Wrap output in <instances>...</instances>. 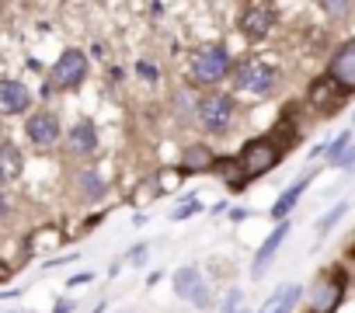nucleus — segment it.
Listing matches in <instances>:
<instances>
[{
	"instance_id": "nucleus-24",
	"label": "nucleus",
	"mask_w": 355,
	"mask_h": 313,
	"mask_svg": "<svg viewBox=\"0 0 355 313\" xmlns=\"http://www.w3.org/2000/svg\"><path fill=\"white\" fill-rule=\"evenodd\" d=\"M345 213H348V202H338V206H334V209H331V213H327L320 223H317V233H327V230H334V226H338V220H341Z\"/></svg>"
},
{
	"instance_id": "nucleus-25",
	"label": "nucleus",
	"mask_w": 355,
	"mask_h": 313,
	"mask_svg": "<svg viewBox=\"0 0 355 313\" xmlns=\"http://www.w3.org/2000/svg\"><path fill=\"white\" fill-rule=\"evenodd\" d=\"M174 101H178V111H182V115H185V111H189V115H196V105H199V101H196L185 87L178 91V98H174Z\"/></svg>"
},
{
	"instance_id": "nucleus-30",
	"label": "nucleus",
	"mask_w": 355,
	"mask_h": 313,
	"mask_svg": "<svg viewBox=\"0 0 355 313\" xmlns=\"http://www.w3.org/2000/svg\"><path fill=\"white\" fill-rule=\"evenodd\" d=\"M352 161H355V150L348 146V150H345V153L338 156V168H352Z\"/></svg>"
},
{
	"instance_id": "nucleus-29",
	"label": "nucleus",
	"mask_w": 355,
	"mask_h": 313,
	"mask_svg": "<svg viewBox=\"0 0 355 313\" xmlns=\"http://www.w3.org/2000/svg\"><path fill=\"white\" fill-rule=\"evenodd\" d=\"M136 73H143L146 80H157V66H150V63H136Z\"/></svg>"
},
{
	"instance_id": "nucleus-35",
	"label": "nucleus",
	"mask_w": 355,
	"mask_h": 313,
	"mask_svg": "<svg viewBox=\"0 0 355 313\" xmlns=\"http://www.w3.org/2000/svg\"><path fill=\"white\" fill-rule=\"evenodd\" d=\"M8 275H11V268H8L4 261H0V282H8Z\"/></svg>"
},
{
	"instance_id": "nucleus-11",
	"label": "nucleus",
	"mask_w": 355,
	"mask_h": 313,
	"mask_svg": "<svg viewBox=\"0 0 355 313\" xmlns=\"http://www.w3.org/2000/svg\"><path fill=\"white\" fill-rule=\"evenodd\" d=\"M28 105H32V91L21 80H11V77L0 80V115H18Z\"/></svg>"
},
{
	"instance_id": "nucleus-4",
	"label": "nucleus",
	"mask_w": 355,
	"mask_h": 313,
	"mask_svg": "<svg viewBox=\"0 0 355 313\" xmlns=\"http://www.w3.org/2000/svg\"><path fill=\"white\" fill-rule=\"evenodd\" d=\"M230 53L223 49V46H206V49H199L196 56H192V77H196V84H202V87H213V84H220V80H227V73H230Z\"/></svg>"
},
{
	"instance_id": "nucleus-17",
	"label": "nucleus",
	"mask_w": 355,
	"mask_h": 313,
	"mask_svg": "<svg viewBox=\"0 0 355 313\" xmlns=\"http://www.w3.org/2000/svg\"><path fill=\"white\" fill-rule=\"evenodd\" d=\"M21 178V153L11 143H0V181H18Z\"/></svg>"
},
{
	"instance_id": "nucleus-28",
	"label": "nucleus",
	"mask_w": 355,
	"mask_h": 313,
	"mask_svg": "<svg viewBox=\"0 0 355 313\" xmlns=\"http://www.w3.org/2000/svg\"><path fill=\"white\" fill-rule=\"evenodd\" d=\"M91 278H94L91 271H80V275H70V278H67V285H70V289H77V285H87Z\"/></svg>"
},
{
	"instance_id": "nucleus-8",
	"label": "nucleus",
	"mask_w": 355,
	"mask_h": 313,
	"mask_svg": "<svg viewBox=\"0 0 355 313\" xmlns=\"http://www.w3.org/2000/svg\"><path fill=\"white\" fill-rule=\"evenodd\" d=\"M25 136H28V143H32L35 150H53V146L60 143L63 129H60V118H56L53 111H35V115H28V122H25Z\"/></svg>"
},
{
	"instance_id": "nucleus-16",
	"label": "nucleus",
	"mask_w": 355,
	"mask_h": 313,
	"mask_svg": "<svg viewBox=\"0 0 355 313\" xmlns=\"http://www.w3.org/2000/svg\"><path fill=\"white\" fill-rule=\"evenodd\" d=\"M310 181H313V175H303L300 181H293V185H289V188H286V192L275 199V206H272V220L286 223V216H289V213H293V206L303 199V192L310 188Z\"/></svg>"
},
{
	"instance_id": "nucleus-2",
	"label": "nucleus",
	"mask_w": 355,
	"mask_h": 313,
	"mask_svg": "<svg viewBox=\"0 0 355 313\" xmlns=\"http://www.w3.org/2000/svg\"><path fill=\"white\" fill-rule=\"evenodd\" d=\"M196 118H199V125L206 129V132H213V136H223L230 125H234V118H237V105H234V98L230 94H206L199 105H196Z\"/></svg>"
},
{
	"instance_id": "nucleus-15",
	"label": "nucleus",
	"mask_w": 355,
	"mask_h": 313,
	"mask_svg": "<svg viewBox=\"0 0 355 313\" xmlns=\"http://www.w3.org/2000/svg\"><path fill=\"white\" fill-rule=\"evenodd\" d=\"M73 188H77V199H80V202H87V206H94V202H101V199H105V178H101L98 171H91V168L77 171Z\"/></svg>"
},
{
	"instance_id": "nucleus-13",
	"label": "nucleus",
	"mask_w": 355,
	"mask_h": 313,
	"mask_svg": "<svg viewBox=\"0 0 355 313\" xmlns=\"http://www.w3.org/2000/svg\"><path fill=\"white\" fill-rule=\"evenodd\" d=\"M286 233H289V223H279L275 230H272V237L258 247V254H254V265H251V278H261L265 271H268V265H272V258L279 254V244L286 240Z\"/></svg>"
},
{
	"instance_id": "nucleus-22",
	"label": "nucleus",
	"mask_w": 355,
	"mask_h": 313,
	"mask_svg": "<svg viewBox=\"0 0 355 313\" xmlns=\"http://www.w3.org/2000/svg\"><path fill=\"white\" fill-rule=\"evenodd\" d=\"M348 146H352V132L345 129V132H338L331 143H324V146H320V153H327V161H331V164H338V156H341Z\"/></svg>"
},
{
	"instance_id": "nucleus-9",
	"label": "nucleus",
	"mask_w": 355,
	"mask_h": 313,
	"mask_svg": "<svg viewBox=\"0 0 355 313\" xmlns=\"http://www.w3.org/2000/svg\"><path fill=\"white\" fill-rule=\"evenodd\" d=\"M327 77H331L341 91L352 94V87H355V42H352V39L331 56V63H327Z\"/></svg>"
},
{
	"instance_id": "nucleus-14",
	"label": "nucleus",
	"mask_w": 355,
	"mask_h": 313,
	"mask_svg": "<svg viewBox=\"0 0 355 313\" xmlns=\"http://www.w3.org/2000/svg\"><path fill=\"white\" fill-rule=\"evenodd\" d=\"M67 150H70L73 156L94 153V150H98V129H94L91 122H77V125L67 132Z\"/></svg>"
},
{
	"instance_id": "nucleus-32",
	"label": "nucleus",
	"mask_w": 355,
	"mask_h": 313,
	"mask_svg": "<svg viewBox=\"0 0 355 313\" xmlns=\"http://www.w3.org/2000/svg\"><path fill=\"white\" fill-rule=\"evenodd\" d=\"M73 306H77V303H70V299H60V303L53 306V313H70Z\"/></svg>"
},
{
	"instance_id": "nucleus-27",
	"label": "nucleus",
	"mask_w": 355,
	"mask_h": 313,
	"mask_svg": "<svg viewBox=\"0 0 355 313\" xmlns=\"http://www.w3.org/2000/svg\"><path fill=\"white\" fill-rule=\"evenodd\" d=\"M327 15H348L352 11V0H341V4H320Z\"/></svg>"
},
{
	"instance_id": "nucleus-21",
	"label": "nucleus",
	"mask_w": 355,
	"mask_h": 313,
	"mask_svg": "<svg viewBox=\"0 0 355 313\" xmlns=\"http://www.w3.org/2000/svg\"><path fill=\"white\" fill-rule=\"evenodd\" d=\"M213 168L223 175V181H227L230 188H244V185H248V181H244V175H241V168H237V161H230V156H216Z\"/></svg>"
},
{
	"instance_id": "nucleus-23",
	"label": "nucleus",
	"mask_w": 355,
	"mask_h": 313,
	"mask_svg": "<svg viewBox=\"0 0 355 313\" xmlns=\"http://www.w3.org/2000/svg\"><path fill=\"white\" fill-rule=\"evenodd\" d=\"M220 313H248V306H244V289H230V292L223 296V303H220Z\"/></svg>"
},
{
	"instance_id": "nucleus-5",
	"label": "nucleus",
	"mask_w": 355,
	"mask_h": 313,
	"mask_svg": "<svg viewBox=\"0 0 355 313\" xmlns=\"http://www.w3.org/2000/svg\"><path fill=\"white\" fill-rule=\"evenodd\" d=\"M87 77V56L80 53V49H63V56L53 63V70H49V80H46V91L53 87V91H70V87H77L80 80Z\"/></svg>"
},
{
	"instance_id": "nucleus-6",
	"label": "nucleus",
	"mask_w": 355,
	"mask_h": 313,
	"mask_svg": "<svg viewBox=\"0 0 355 313\" xmlns=\"http://www.w3.org/2000/svg\"><path fill=\"white\" fill-rule=\"evenodd\" d=\"M174 292L182 296V299H189L192 306H199V310H209L213 306V292L202 282L199 268H178L174 271Z\"/></svg>"
},
{
	"instance_id": "nucleus-3",
	"label": "nucleus",
	"mask_w": 355,
	"mask_h": 313,
	"mask_svg": "<svg viewBox=\"0 0 355 313\" xmlns=\"http://www.w3.org/2000/svg\"><path fill=\"white\" fill-rule=\"evenodd\" d=\"M234 84H237V91H248L254 98H265V94L275 91L279 70L272 63H265V60H244L237 66V73H234Z\"/></svg>"
},
{
	"instance_id": "nucleus-33",
	"label": "nucleus",
	"mask_w": 355,
	"mask_h": 313,
	"mask_svg": "<svg viewBox=\"0 0 355 313\" xmlns=\"http://www.w3.org/2000/svg\"><path fill=\"white\" fill-rule=\"evenodd\" d=\"M248 216H251L248 209H230V220H234V223H244Z\"/></svg>"
},
{
	"instance_id": "nucleus-20",
	"label": "nucleus",
	"mask_w": 355,
	"mask_h": 313,
	"mask_svg": "<svg viewBox=\"0 0 355 313\" xmlns=\"http://www.w3.org/2000/svg\"><path fill=\"white\" fill-rule=\"evenodd\" d=\"M300 296H303V289H300V285H282V289L275 292V303H272V310H268V313H293V310H296V303H300Z\"/></svg>"
},
{
	"instance_id": "nucleus-7",
	"label": "nucleus",
	"mask_w": 355,
	"mask_h": 313,
	"mask_svg": "<svg viewBox=\"0 0 355 313\" xmlns=\"http://www.w3.org/2000/svg\"><path fill=\"white\" fill-rule=\"evenodd\" d=\"M241 35L244 39H251V42H261V39H268L272 35V28H275V8H268V4H248L244 11H241Z\"/></svg>"
},
{
	"instance_id": "nucleus-12",
	"label": "nucleus",
	"mask_w": 355,
	"mask_h": 313,
	"mask_svg": "<svg viewBox=\"0 0 355 313\" xmlns=\"http://www.w3.org/2000/svg\"><path fill=\"white\" fill-rule=\"evenodd\" d=\"M348 98V91H341L331 77H317L313 84H310V105L313 108H324V111H334L341 101Z\"/></svg>"
},
{
	"instance_id": "nucleus-26",
	"label": "nucleus",
	"mask_w": 355,
	"mask_h": 313,
	"mask_svg": "<svg viewBox=\"0 0 355 313\" xmlns=\"http://www.w3.org/2000/svg\"><path fill=\"white\" fill-rule=\"evenodd\" d=\"M196 213H199V202L192 199V202H185V206H178V209H174V220L182 223V220H189V216H196Z\"/></svg>"
},
{
	"instance_id": "nucleus-19",
	"label": "nucleus",
	"mask_w": 355,
	"mask_h": 313,
	"mask_svg": "<svg viewBox=\"0 0 355 313\" xmlns=\"http://www.w3.org/2000/svg\"><path fill=\"white\" fill-rule=\"evenodd\" d=\"M63 244V233L56 230V226H39L32 237H28V247H35V251H53V247H60Z\"/></svg>"
},
{
	"instance_id": "nucleus-31",
	"label": "nucleus",
	"mask_w": 355,
	"mask_h": 313,
	"mask_svg": "<svg viewBox=\"0 0 355 313\" xmlns=\"http://www.w3.org/2000/svg\"><path fill=\"white\" fill-rule=\"evenodd\" d=\"M129 261H132V265H143V261H146V247L139 244L136 251H129Z\"/></svg>"
},
{
	"instance_id": "nucleus-18",
	"label": "nucleus",
	"mask_w": 355,
	"mask_h": 313,
	"mask_svg": "<svg viewBox=\"0 0 355 313\" xmlns=\"http://www.w3.org/2000/svg\"><path fill=\"white\" fill-rule=\"evenodd\" d=\"M213 161H216V156H213V150L196 143V146H189V150H185L182 171H209V168H213Z\"/></svg>"
},
{
	"instance_id": "nucleus-1",
	"label": "nucleus",
	"mask_w": 355,
	"mask_h": 313,
	"mask_svg": "<svg viewBox=\"0 0 355 313\" xmlns=\"http://www.w3.org/2000/svg\"><path fill=\"white\" fill-rule=\"evenodd\" d=\"M282 153H286V146L275 136H254V139H248L244 150H241V156H237V168H241L244 181H254V178L268 175L272 168H279Z\"/></svg>"
},
{
	"instance_id": "nucleus-34",
	"label": "nucleus",
	"mask_w": 355,
	"mask_h": 313,
	"mask_svg": "<svg viewBox=\"0 0 355 313\" xmlns=\"http://www.w3.org/2000/svg\"><path fill=\"white\" fill-rule=\"evenodd\" d=\"M8 213H11V206H8V195L0 192V220H8Z\"/></svg>"
},
{
	"instance_id": "nucleus-10",
	"label": "nucleus",
	"mask_w": 355,
	"mask_h": 313,
	"mask_svg": "<svg viewBox=\"0 0 355 313\" xmlns=\"http://www.w3.org/2000/svg\"><path fill=\"white\" fill-rule=\"evenodd\" d=\"M341 296H345V275H341V271L320 278V282L313 285V306H310V313H331V310L341 303Z\"/></svg>"
}]
</instances>
